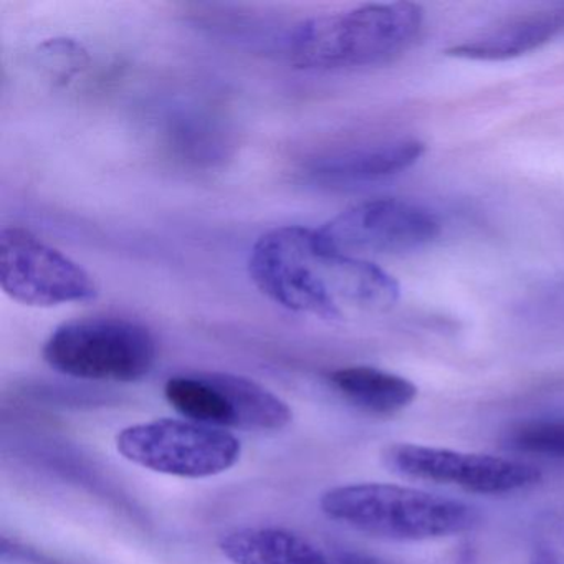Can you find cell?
Wrapping results in <instances>:
<instances>
[{"label":"cell","instance_id":"ffe728a7","mask_svg":"<svg viewBox=\"0 0 564 564\" xmlns=\"http://www.w3.org/2000/svg\"><path fill=\"white\" fill-rule=\"evenodd\" d=\"M6 553H11L14 561L22 564H57L54 561L44 560V557L39 556L35 553H29L24 547H18L15 544H12V550L9 551V547H6Z\"/></svg>","mask_w":564,"mask_h":564},{"label":"cell","instance_id":"d6986e66","mask_svg":"<svg viewBox=\"0 0 564 564\" xmlns=\"http://www.w3.org/2000/svg\"><path fill=\"white\" fill-rule=\"evenodd\" d=\"M333 564H392L389 561L379 560V557L368 556V554L355 553V551H343L335 557Z\"/></svg>","mask_w":564,"mask_h":564},{"label":"cell","instance_id":"6da1fadb","mask_svg":"<svg viewBox=\"0 0 564 564\" xmlns=\"http://www.w3.org/2000/svg\"><path fill=\"white\" fill-rule=\"evenodd\" d=\"M249 273L276 305L328 322L345 318L349 310L388 312L401 295L381 267L335 252L316 229L302 226L263 234L250 250Z\"/></svg>","mask_w":564,"mask_h":564},{"label":"cell","instance_id":"5b68a950","mask_svg":"<svg viewBox=\"0 0 564 564\" xmlns=\"http://www.w3.org/2000/svg\"><path fill=\"white\" fill-rule=\"evenodd\" d=\"M117 447L127 460L140 467L184 478L223 474L240 457V442L229 432L176 419L123 429Z\"/></svg>","mask_w":564,"mask_h":564},{"label":"cell","instance_id":"ac0fdd59","mask_svg":"<svg viewBox=\"0 0 564 564\" xmlns=\"http://www.w3.org/2000/svg\"><path fill=\"white\" fill-rule=\"evenodd\" d=\"M438 564H478V554L470 544H460L445 554Z\"/></svg>","mask_w":564,"mask_h":564},{"label":"cell","instance_id":"3957f363","mask_svg":"<svg viewBox=\"0 0 564 564\" xmlns=\"http://www.w3.org/2000/svg\"><path fill=\"white\" fill-rule=\"evenodd\" d=\"M319 507L332 520L389 541L437 540L474 530L480 521L467 503L391 484L332 488Z\"/></svg>","mask_w":564,"mask_h":564},{"label":"cell","instance_id":"8fae6325","mask_svg":"<svg viewBox=\"0 0 564 564\" xmlns=\"http://www.w3.org/2000/svg\"><path fill=\"white\" fill-rule=\"evenodd\" d=\"M236 564H333L310 541L283 528H243L220 541Z\"/></svg>","mask_w":564,"mask_h":564},{"label":"cell","instance_id":"9c48e42d","mask_svg":"<svg viewBox=\"0 0 564 564\" xmlns=\"http://www.w3.org/2000/svg\"><path fill=\"white\" fill-rule=\"evenodd\" d=\"M424 153L425 144L414 138L388 141L322 158L313 163L310 174L316 183L326 186H362L404 173L414 166Z\"/></svg>","mask_w":564,"mask_h":564},{"label":"cell","instance_id":"5bb4252c","mask_svg":"<svg viewBox=\"0 0 564 564\" xmlns=\"http://www.w3.org/2000/svg\"><path fill=\"white\" fill-rule=\"evenodd\" d=\"M167 402L184 417L214 429H237L236 412L207 372L174 376L164 386Z\"/></svg>","mask_w":564,"mask_h":564},{"label":"cell","instance_id":"9a60e30c","mask_svg":"<svg viewBox=\"0 0 564 564\" xmlns=\"http://www.w3.org/2000/svg\"><path fill=\"white\" fill-rule=\"evenodd\" d=\"M505 444L521 454L564 458V421L540 419L521 422L508 431Z\"/></svg>","mask_w":564,"mask_h":564},{"label":"cell","instance_id":"277c9868","mask_svg":"<svg viewBox=\"0 0 564 564\" xmlns=\"http://www.w3.org/2000/svg\"><path fill=\"white\" fill-rule=\"evenodd\" d=\"M156 352V339L147 326L118 316L72 319L44 346L51 368L88 381H140L153 369Z\"/></svg>","mask_w":564,"mask_h":564},{"label":"cell","instance_id":"8992f818","mask_svg":"<svg viewBox=\"0 0 564 564\" xmlns=\"http://www.w3.org/2000/svg\"><path fill=\"white\" fill-rule=\"evenodd\" d=\"M0 286L14 302L37 308L98 296L97 282L80 263L22 227L0 234Z\"/></svg>","mask_w":564,"mask_h":564},{"label":"cell","instance_id":"ba28073f","mask_svg":"<svg viewBox=\"0 0 564 564\" xmlns=\"http://www.w3.org/2000/svg\"><path fill=\"white\" fill-rule=\"evenodd\" d=\"M382 460L389 470L402 477L452 485L481 495L513 494L541 480V471L527 462L427 445H389Z\"/></svg>","mask_w":564,"mask_h":564},{"label":"cell","instance_id":"52a82bcc","mask_svg":"<svg viewBox=\"0 0 564 564\" xmlns=\"http://www.w3.org/2000/svg\"><path fill=\"white\" fill-rule=\"evenodd\" d=\"M319 240L349 257L394 256L431 246L442 232L432 210L409 200L375 199L356 204L323 224Z\"/></svg>","mask_w":564,"mask_h":564},{"label":"cell","instance_id":"7c38bea8","mask_svg":"<svg viewBox=\"0 0 564 564\" xmlns=\"http://www.w3.org/2000/svg\"><path fill=\"white\" fill-rule=\"evenodd\" d=\"M333 388L356 408L378 415H392L412 404L417 388L394 372L371 366H349L329 375Z\"/></svg>","mask_w":564,"mask_h":564},{"label":"cell","instance_id":"e0dca14e","mask_svg":"<svg viewBox=\"0 0 564 564\" xmlns=\"http://www.w3.org/2000/svg\"><path fill=\"white\" fill-rule=\"evenodd\" d=\"M530 564H564V507L544 511L534 523Z\"/></svg>","mask_w":564,"mask_h":564},{"label":"cell","instance_id":"2e32d148","mask_svg":"<svg viewBox=\"0 0 564 564\" xmlns=\"http://www.w3.org/2000/svg\"><path fill=\"white\" fill-rule=\"evenodd\" d=\"M39 61L54 84L65 85L87 68V52L70 39H52L39 48Z\"/></svg>","mask_w":564,"mask_h":564},{"label":"cell","instance_id":"7a4b0ae2","mask_svg":"<svg viewBox=\"0 0 564 564\" xmlns=\"http://www.w3.org/2000/svg\"><path fill=\"white\" fill-rule=\"evenodd\" d=\"M424 22L411 2L365 4L300 22L289 39L290 61L302 70L375 67L411 47Z\"/></svg>","mask_w":564,"mask_h":564},{"label":"cell","instance_id":"4fadbf2b","mask_svg":"<svg viewBox=\"0 0 564 564\" xmlns=\"http://www.w3.org/2000/svg\"><path fill=\"white\" fill-rule=\"evenodd\" d=\"M236 412L237 429L280 431L292 421L289 404L259 382L230 372H207Z\"/></svg>","mask_w":564,"mask_h":564},{"label":"cell","instance_id":"30bf717a","mask_svg":"<svg viewBox=\"0 0 564 564\" xmlns=\"http://www.w3.org/2000/svg\"><path fill=\"white\" fill-rule=\"evenodd\" d=\"M564 34V6L518 15L470 41L448 48L445 55L462 61L505 62L550 44Z\"/></svg>","mask_w":564,"mask_h":564}]
</instances>
